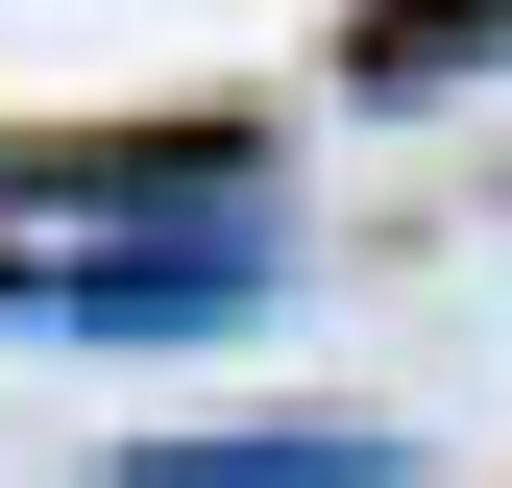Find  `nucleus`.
<instances>
[{
    "label": "nucleus",
    "instance_id": "f03ea898",
    "mask_svg": "<svg viewBox=\"0 0 512 488\" xmlns=\"http://www.w3.org/2000/svg\"><path fill=\"white\" fill-rule=\"evenodd\" d=\"M244 293H269L244 244H147V269H74L49 318H98V342H196V318H244Z\"/></svg>",
    "mask_w": 512,
    "mask_h": 488
},
{
    "label": "nucleus",
    "instance_id": "f257e3e1",
    "mask_svg": "<svg viewBox=\"0 0 512 488\" xmlns=\"http://www.w3.org/2000/svg\"><path fill=\"white\" fill-rule=\"evenodd\" d=\"M122 488H391V440H366V415H244V440H171Z\"/></svg>",
    "mask_w": 512,
    "mask_h": 488
},
{
    "label": "nucleus",
    "instance_id": "7ed1b4c3",
    "mask_svg": "<svg viewBox=\"0 0 512 488\" xmlns=\"http://www.w3.org/2000/svg\"><path fill=\"white\" fill-rule=\"evenodd\" d=\"M0 196H74V220L171 196V220H220V196H244V147H0Z\"/></svg>",
    "mask_w": 512,
    "mask_h": 488
},
{
    "label": "nucleus",
    "instance_id": "20e7f679",
    "mask_svg": "<svg viewBox=\"0 0 512 488\" xmlns=\"http://www.w3.org/2000/svg\"><path fill=\"white\" fill-rule=\"evenodd\" d=\"M488 49H512V0H366V74H391V98L415 74H488Z\"/></svg>",
    "mask_w": 512,
    "mask_h": 488
}]
</instances>
